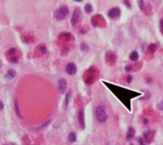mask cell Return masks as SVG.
<instances>
[{
  "mask_svg": "<svg viewBox=\"0 0 163 145\" xmlns=\"http://www.w3.org/2000/svg\"><path fill=\"white\" fill-rule=\"evenodd\" d=\"M120 15H121V10L118 7H114V8L108 11V16L110 18H112V20H116Z\"/></svg>",
  "mask_w": 163,
  "mask_h": 145,
  "instance_id": "cell-5",
  "label": "cell"
},
{
  "mask_svg": "<svg viewBox=\"0 0 163 145\" xmlns=\"http://www.w3.org/2000/svg\"><path fill=\"white\" fill-rule=\"evenodd\" d=\"M81 49H82V51H84V52H87V51L89 50V47H88V45H87V43L83 42V43L81 45Z\"/></svg>",
  "mask_w": 163,
  "mask_h": 145,
  "instance_id": "cell-14",
  "label": "cell"
},
{
  "mask_svg": "<svg viewBox=\"0 0 163 145\" xmlns=\"http://www.w3.org/2000/svg\"><path fill=\"white\" fill-rule=\"evenodd\" d=\"M138 142H139V144H140V145H147L146 143H144V141H142V138H139V139H138Z\"/></svg>",
  "mask_w": 163,
  "mask_h": 145,
  "instance_id": "cell-19",
  "label": "cell"
},
{
  "mask_svg": "<svg viewBox=\"0 0 163 145\" xmlns=\"http://www.w3.org/2000/svg\"><path fill=\"white\" fill-rule=\"evenodd\" d=\"M66 88H68V82H66V80L63 79V78L59 79V81H58V90H59L60 93H64L65 90H66Z\"/></svg>",
  "mask_w": 163,
  "mask_h": 145,
  "instance_id": "cell-6",
  "label": "cell"
},
{
  "mask_svg": "<svg viewBox=\"0 0 163 145\" xmlns=\"http://www.w3.org/2000/svg\"><path fill=\"white\" fill-rule=\"evenodd\" d=\"M160 29H161V33L163 34V18L160 20Z\"/></svg>",
  "mask_w": 163,
  "mask_h": 145,
  "instance_id": "cell-18",
  "label": "cell"
},
{
  "mask_svg": "<svg viewBox=\"0 0 163 145\" xmlns=\"http://www.w3.org/2000/svg\"><path fill=\"white\" fill-rule=\"evenodd\" d=\"M124 3L126 5H128V7H131V2H129V1H124Z\"/></svg>",
  "mask_w": 163,
  "mask_h": 145,
  "instance_id": "cell-20",
  "label": "cell"
},
{
  "mask_svg": "<svg viewBox=\"0 0 163 145\" xmlns=\"http://www.w3.org/2000/svg\"><path fill=\"white\" fill-rule=\"evenodd\" d=\"M78 119H79V126H81L82 129H84L85 128V121H84V112H83V109H81L78 112Z\"/></svg>",
  "mask_w": 163,
  "mask_h": 145,
  "instance_id": "cell-9",
  "label": "cell"
},
{
  "mask_svg": "<svg viewBox=\"0 0 163 145\" xmlns=\"http://www.w3.org/2000/svg\"><path fill=\"white\" fill-rule=\"evenodd\" d=\"M154 50H155V45H149V52H153Z\"/></svg>",
  "mask_w": 163,
  "mask_h": 145,
  "instance_id": "cell-17",
  "label": "cell"
},
{
  "mask_svg": "<svg viewBox=\"0 0 163 145\" xmlns=\"http://www.w3.org/2000/svg\"><path fill=\"white\" fill-rule=\"evenodd\" d=\"M126 80H127V81H128V82H131V76H128V77H127Z\"/></svg>",
  "mask_w": 163,
  "mask_h": 145,
  "instance_id": "cell-22",
  "label": "cell"
},
{
  "mask_svg": "<svg viewBox=\"0 0 163 145\" xmlns=\"http://www.w3.org/2000/svg\"><path fill=\"white\" fill-rule=\"evenodd\" d=\"M85 10H86L87 13H90L91 12V5L88 3V5H86V7H85Z\"/></svg>",
  "mask_w": 163,
  "mask_h": 145,
  "instance_id": "cell-15",
  "label": "cell"
},
{
  "mask_svg": "<svg viewBox=\"0 0 163 145\" xmlns=\"http://www.w3.org/2000/svg\"><path fill=\"white\" fill-rule=\"evenodd\" d=\"M138 58H139V55H138V52H137V51H133L131 53V55H129V60H131V61H137Z\"/></svg>",
  "mask_w": 163,
  "mask_h": 145,
  "instance_id": "cell-10",
  "label": "cell"
},
{
  "mask_svg": "<svg viewBox=\"0 0 163 145\" xmlns=\"http://www.w3.org/2000/svg\"><path fill=\"white\" fill-rule=\"evenodd\" d=\"M95 115H96V119H97L98 123H105L107 119H108L107 110H105V108H104L102 105H99V106L96 107Z\"/></svg>",
  "mask_w": 163,
  "mask_h": 145,
  "instance_id": "cell-1",
  "label": "cell"
},
{
  "mask_svg": "<svg viewBox=\"0 0 163 145\" xmlns=\"http://www.w3.org/2000/svg\"><path fill=\"white\" fill-rule=\"evenodd\" d=\"M65 72H68V75H74L77 72V67L74 63H68L65 67Z\"/></svg>",
  "mask_w": 163,
  "mask_h": 145,
  "instance_id": "cell-7",
  "label": "cell"
},
{
  "mask_svg": "<svg viewBox=\"0 0 163 145\" xmlns=\"http://www.w3.org/2000/svg\"><path fill=\"white\" fill-rule=\"evenodd\" d=\"M14 75H15V72H14V70H12V69L8 70V72H7V74H5V76H7L8 78H10V79H11V78H13Z\"/></svg>",
  "mask_w": 163,
  "mask_h": 145,
  "instance_id": "cell-13",
  "label": "cell"
},
{
  "mask_svg": "<svg viewBox=\"0 0 163 145\" xmlns=\"http://www.w3.org/2000/svg\"><path fill=\"white\" fill-rule=\"evenodd\" d=\"M68 8L66 5H62V7H60L59 9H57L54 11V18H57V20H59V21H62L64 18L68 16Z\"/></svg>",
  "mask_w": 163,
  "mask_h": 145,
  "instance_id": "cell-2",
  "label": "cell"
},
{
  "mask_svg": "<svg viewBox=\"0 0 163 145\" xmlns=\"http://www.w3.org/2000/svg\"><path fill=\"white\" fill-rule=\"evenodd\" d=\"M7 58L9 60V62L11 63H18V58H20V54H18V49L15 48H11L8 52H7Z\"/></svg>",
  "mask_w": 163,
  "mask_h": 145,
  "instance_id": "cell-3",
  "label": "cell"
},
{
  "mask_svg": "<svg viewBox=\"0 0 163 145\" xmlns=\"http://www.w3.org/2000/svg\"><path fill=\"white\" fill-rule=\"evenodd\" d=\"M125 69H126L127 72H128V70H131V66H126V67H125Z\"/></svg>",
  "mask_w": 163,
  "mask_h": 145,
  "instance_id": "cell-21",
  "label": "cell"
},
{
  "mask_svg": "<svg viewBox=\"0 0 163 145\" xmlns=\"http://www.w3.org/2000/svg\"><path fill=\"white\" fill-rule=\"evenodd\" d=\"M158 109H159V110H162V112H163V100L158 104Z\"/></svg>",
  "mask_w": 163,
  "mask_h": 145,
  "instance_id": "cell-16",
  "label": "cell"
},
{
  "mask_svg": "<svg viewBox=\"0 0 163 145\" xmlns=\"http://www.w3.org/2000/svg\"><path fill=\"white\" fill-rule=\"evenodd\" d=\"M134 138H135V129L133 127H129L126 133V139L127 141H131Z\"/></svg>",
  "mask_w": 163,
  "mask_h": 145,
  "instance_id": "cell-8",
  "label": "cell"
},
{
  "mask_svg": "<svg viewBox=\"0 0 163 145\" xmlns=\"http://www.w3.org/2000/svg\"><path fill=\"white\" fill-rule=\"evenodd\" d=\"M81 20H82V12L81 10H79V8H76V9L74 10V12H73L71 23H72L73 26H75V25H77L78 23L81 22Z\"/></svg>",
  "mask_w": 163,
  "mask_h": 145,
  "instance_id": "cell-4",
  "label": "cell"
},
{
  "mask_svg": "<svg viewBox=\"0 0 163 145\" xmlns=\"http://www.w3.org/2000/svg\"><path fill=\"white\" fill-rule=\"evenodd\" d=\"M68 140L71 142V143H74L75 141H76V133H74V132H71L68 136Z\"/></svg>",
  "mask_w": 163,
  "mask_h": 145,
  "instance_id": "cell-11",
  "label": "cell"
},
{
  "mask_svg": "<svg viewBox=\"0 0 163 145\" xmlns=\"http://www.w3.org/2000/svg\"><path fill=\"white\" fill-rule=\"evenodd\" d=\"M61 38H64V39H66V40H72L73 39V37H72V35L70 34V33H62V35H61Z\"/></svg>",
  "mask_w": 163,
  "mask_h": 145,
  "instance_id": "cell-12",
  "label": "cell"
}]
</instances>
